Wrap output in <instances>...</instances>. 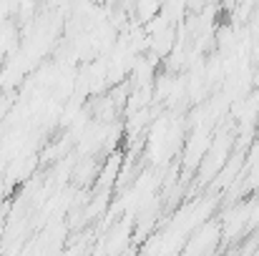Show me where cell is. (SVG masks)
<instances>
[{"label": "cell", "instance_id": "1", "mask_svg": "<svg viewBox=\"0 0 259 256\" xmlns=\"http://www.w3.org/2000/svg\"><path fill=\"white\" fill-rule=\"evenodd\" d=\"M159 10H161V0H139V15H141V20H154L156 15H159Z\"/></svg>", "mask_w": 259, "mask_h": 256}]
</instances>
